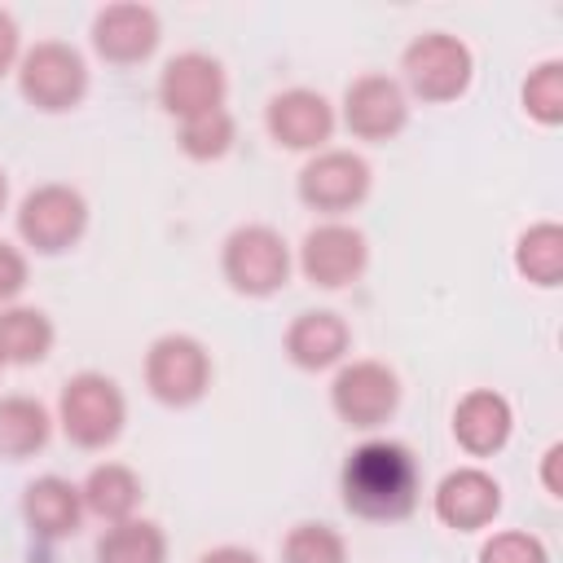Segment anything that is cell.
<instances>
[{
	"mask_svg": "<svg viewBox=\"0 0 563 563\" xmlns=\"http://www.w3.org/2000/svg\"><path fill=\"white\" fill-rule=\"evenodd\" d=\"M0 369H4V361H0Z\"/></svg>",
	"mask_w": 563,
	"mask_h": 563,
	"instance_id": "d6a6232c",
	"label": "cell"
},
{
	"mask_svg": "<svg viewBox=\"0 0 563 563\" xmlns=\"http://www.w3.org/2000/svg\"><path fill=\"white\" fill-rule=\"evenodd\" d=\"M224 97H229V75L220 66V57H211L202 48H185V53L167 57L158 70V106L172 119H194V114L220 110Z\"/></svg>",
	"mask_w": 563,
	"mask_h": 563,
	"instance_id": "8fae6325",
	"label": "cell"
},
{
	"mask_svg": "<svg viewBox=\"0 0 563 563\" xmlns=\"http://www.w3.org/2000/svg\"><path fill=\"white\" fill-rule=\"evenodd\" d=\"M282 347L290 356V365L317 374V369H334L347 361L352 352V330L347 321L334 312V308H312V312H299L286 334H282Z\"/></svg>",
	"mask_w": 563,
	"mask_h": 563,
	"instance_id": "e0dca14e",
	"label": "cell"
},
{
	"mask_svg": "<svg viewBox=\"0 0 563 563\" xmlns=\"http://www.w3.org/2000/svg\"><path fill=\"white\" fill-rule=\"evenodd\" d=\"M97 563H167V532L154 519H119L97 537Z\"/></svg>",
	"mask_w": 563,
	"mask_h": 563,
	"instance_id": "603a6c76",
	"label": "cell"
},
{
	"mask_svg": "<svg viewBox=\"0 0 563 563\" xmlns=\"http://www.w3.org/2000/svg\"><path fill=\"white\" fill-rule=\"evenodd\" d=\"M343 128L356 136V141H391L405 132L409 123V92L400 88V79L383 75V70H369V75H356L347 88H343V110H339Z\"/></svg>",
	"mask_w": 563,
	"mask_h": 563,
	"instance_id": "7c38bea8",
	"label": "cell"
},
{
	"mask_svg": "<svg viewBox=\"0 0 563 563\" xmlns=\"http://www.w3.org/2000/svg\"><path fill=\"white\" fill-rule=\"evenodd\" d=\"M158 40H163V18L154 4H141V0L101 4L92 18V48L110 66H136L154 57Z\"/></svg>",
	"mask_w": 563,
	"mask_h": 563,
	"instance_id": "5bb4252c",
	"label": "cell"
},
{
	"mask_svg": "<svg viewBox=\"0 0 563 563\" xmlns=\"http://www.w3.org/2000/svg\"><path fill=\"white\" fill-rule=\"evenodd\" d=\"M330 409L339 413V422L356 427V431H374L383 427L396 409H400V378L387 361L361 356V361H343L330 378Z\"/></svg>",
	"mask_w": 563,
	"mask_h": 563,
	"instance_id": "9c48e42d",
	"label": "cell"
},
{
	"mask_svg": "<svg viewBox=\"0 0 563 563\" xmlns=\"http://www.w3.org/2000/svg\"><path fill=\"white\" fill-rule=\"evenodd\" d=\"M57 343L53 317L31 303L0 308V361L4 365H40Z\"/></svg>",
	"mask_w": 563,
	"mask_h": 563,
	"instance_id": "44dd1931",
	"label": "cell"
},
{
	"mask_svg": "<svg viewBox=\"0 0 563 563\" xmlns=\"http://www.w3.org/2000/svg\"><path fill=\"white\" fill-rule=\"evenodd\" d=\"M515 273L541 290H554L563 282V224L537 220L515 242Z\"/></svg>",
	"mask_w": 563,
	"mask_h": 563,
	"instance_id": "7402d4cb",
	"label": "cell"
},
{
	"mask_svg": "<svg viewBox=\"0 0 563 563\" xmlns=\"http://www.w3.org/2000/svg\"><path fill=\"white\" fill-rule=\"evenodd\" d=\"M519 101L523 110L541 123V128H559L563 123V62L559 57H545L528 70L523 88H519Z\"/></svg>",
	"mask_w": 563,
	"mask_h": 563,
	"instance_id": "484cf974",
	"label": "cell"
},
{
	"mask_svg": "<svg viewBox=\"0 0 563 563\" xmlns=\"http://www.w3.org/2000/svg\"><path fill=\"white\" fill-rule=\"evenodd\" d=\"M198 563H260V554L246 550V545H216V550H207Z\"/></svg>",
	"mask_w": 563,
	"mask_h": 563,
	"instance_id": "4dcf8cb0",
	"label": "cell"
},
{
	"mask_svg": "<svg viewBox=\"0 0 563 563\" xmlns=\"http://www.w3.org/2000/svg\"><path fill=\"white\" fill-rule=\"evenodd\" d=\"M299 273L321 286V290H343L352 286L365 268H369V242L356 224L347 220H321L303 233L299 255H295Z\"/></svg>",
	"mask_w": 563,
	"mask_h": 563,
	"instance_id": "30bf717a",
	"label": "cell"
},
{
	"mask_svg": "<svg viewBox=\"0 0 563 563\" xmlns=\"http://www.w3.org/2000/svg\"><path fill=\"white\" fill-rule=\"evenodd\" d=\"M515 431V409L501 391L493 387H471L466 396H457L453 405V440L462 453L471 457H493L510 444Z\"/></svg>",
	"mask_w": 563,
	"mask_h": 563,
	"instance_id": "2e32d148",
	"label": "cell"
},
{
	"mask_svg": "<svg viewBox=\"0 0 563 563\" xmlns=\"http://www.w3.org/2000/svg\"><path fill=\"white\" fill-rule=\"evenodd\" d=\"M479 563H550V550H545V541L537 532L501 528V532H488L484 537Z\"/></svg>",
	"mask_w": 563,
	"mask_h": 563,
	"instance_id": "4316f807",
	"label": "cell"
},
{
	"mask_svg": "<svg viewBox=\"0 0 563 563\" xmlns=\"http://www.w3.org/2000/svg\"><path fill=\"white\" fill-rule=\"evenodd\" d=\"M9 207V176H4V167H0V211Z\"/></svg>",
	"mask_w": 563,
	"mask_h": 563,
	"instance_id": "1f68e13d",
	"label": "cell"
},
{
	"mask_svg": "<svg viewBox=\"0 0 563 563\" xmlns=\"http://www.w3.org/2000/svg\"><path fill=\"white\" fill-rule=\"evenodd\" d=\"M431 510L444 528L453 532H479L493 528V519L501 515V484L484 471V466H457L449 471L435 493H431Z\"/></svg>",
	"mask_w": 563,
	"mask_h": 563,
	"instance_id": "9a60e30c",
	"label": "cell"
},
{
	"mask_svg": "<svg viewBox=\"0 0 563 563\" xmlns=\"http://www.w3.org/2000/svg\"><path fill=\"white\" fill-rule=\"evenodd\" d=\"M369 189H374V167L356 150H339V145L308 154V163L295 176L299 202L325 220H343L347 211H356L369 198Z\"/></svg>",
	"mask_w": 563,
	"mask_h": 563,
	"instance_id": "ba28073f",
	"label": "cell"
},
{
	"mask_svg": "<svg viewBox=\"0 0 563 563\" xmlns=\"http://www.w3.org/2000/svg\"><path fill=\"white\" fill-rule=\"evenodd\" d=\"M79 497H84V510L97 515L101 523H119V519H132L141 510V475L128 466V462H97L84 484H79Z\"/></svg>",
	"mask_w": 563,
	"mask_h": 563,
	"instance_id": "d6986e66",
	"label": "cell"
},
{
	"mask_svg": "<svg viewBox=\"0 0 563 563\" xmlns=\"http://www.w3.org/2000/svg\"><path fill=\"white\" fill-rule=\"evenodd\" d=\"M334 123H339V114H334L330 97L317 88H303V84L273 92L264 106V128L282 150L317 154L334 136Z\"/></svg>",
	"mask_w": 563,
	"mask_h": 563,
	"instance_id": "4fadbf2b",
	"label": "cell"
},
{
	"mask_svg": "<svg viewBox=\"0 0 563 563\" xmlns=\"http://www.w3.org/2000/svg\"><path fill=\"white\" fill-rule=\"evenodd\" d=\"M57 427L62 435L84 449V453H101L110 449L119 435H123V422H128V396L123 387L101 374V369H79L62 383L57 391Z\"/></svg>",
	"mask_w": 563,
	"mask_h": 563,
	"instance_id": "7a4b0ae2",
	"label": "cell"
},
{
	"mask_svg": "<svg viewBox=\"0 0 563 563\" xmlns=\"http://www.w3.org/2000/svg\"><path fill=\"white\" fill-rule=\"evenodd\" d=\"M238 141V123L233 114L220 106V110H207V114H194V119H180V132H176V145L185 158L194 163H216L233 150Z\"/></svg>",
	"mask_w": 563,
	"mask_h": 563,
	"instance_id": "cb8c5ba5",
	"label": "cell"
},
{
	"mask_svg": "<svg viewBox=\"0 0 563 563\" xmlns=\"http://www.w3.org/2000/svg\"><path fill=\"white\" fill-rule=\"evenodd\" d=\"M343 506L365 523H396L409 519L422 497V466L409 444L400 440H365L343 457L339 471Z\"/></svg>",
	"mask_w": 563,
	"mask_h": 563,
	"instance_id": "6da1fadb",
	"label": "cell"
},
{
	"mask_svg": "<svg viewBox=\"0 0 563 563\" xmlns=\"http://www.w3.org/2000/svg\"><path fill=\"white\" fill-rule=\"evenodd\" d=\"M282 563H347V541L339 528L303 519L282 537Z\"/></svg>",
	"mask_w": 563,
	"mask_h": 563,
	"instance_id": "d4e9b609",
	"label": "cell"
},
{
	"mask_svg": "<svg viewBox=\"0 0 563 563\" xmlns=\"http://www.w3.org/2000/svg\"><path fill=\"white\" fill-rule=\"evenodd\" d=\"M290 268H295L290 242L273 224H238L220 246V273L246 299L277 295L290 282Z\"/></svg>",
	"mask_w": 563,
	"mask_h": 563,
	"instance_id": "5b68a950",
	"label": "cell"
},
{
	"mask_svg": "<svg viewBox=\"0 0 563 563\" xmlns=\"http://www.w3.org/2000/svg\"><path fill=\"white\" fill-rule=\"evenodd\" d=\"M18 92L44 114H66L88 97V62L66 40H35L18 57Z\"/></svg>",
	"mask_w": 563,
	"mask_h": 563,
	"instance_id": "277c9868",
	"label": "cell"
},
{
	"mask_svg": "<svg viewBox=\"0 0 563 563\" xmlns=\"http://www.w3.org/2000/svg\"><path fill=\"white\" fill-rule=\"evenodd\" d=\"M141 378H145V391L167 405V409H189L207 396L211 387V352L202 339L185 334V330H172V334H158L150 347H145V361H141Z\"/></svg>",
	"mask_w": 563,
	"mask_h": 563,
	"instance_id": "8992f818",
	"label": "cell"
},
{
	"mask_svg": "<svg viewBox=\"0 0 563 563\" xmlns=\"http://www.w3.org/2000/svg\"><path fill=\"white\" fill-rule=\"evenodd\" d=\"M13 220H18V238L35 255H66L88 233V198L75 185L44 180L22 194Z\"/></svg>",
	"mask_w": 563,
	"mask_h": 563,
	"instance_id": "52a82bcc",
	"label": "cell"
},
{
	"mask_svg": "<svg viewBox=\"0 0 563 563\" xmlns=\"http://www.w3.org/2000/svg\"><path fill=\"white\" fill-rule=\"evenodd\" d=\"M18 57H22V31H18V18L9 9H0V75L18 70Z\"/></svg>",
	"mask_w": 563,
	"mask_h": 563,
	"instance_id": "f1b7e54d",
	"label": "cell"
},
{
	"mask_svg": "<svg viewBox=\"0 0 563 563\" xmlns=\"http://www.w3.org/2000/svg\"><path fill=\"white\" fill-rule=\"evenodd\" d=\"M53 413L44 400L26 396V391H13V396H0V457L4 462H26L35 457L48 440H53Z\"/></svg>",
	"mask_w": 563,
	"mask_h": 563,
	"instance_id": "ffe728a7",
	"label": "cell"
},
{
	"mask_svg": "<svg viewBox=\"0 0 563 563\" xmlns=\"http://www.w3.org/2000/svg\"><path fill=\"white\" fill-rule=\"evenodd\" d=\"M84 497H79V484H70L66 475H35L26 488H22V519L35 537L44 541H62V537H75L79 523H84Z\"/></svg>",
	"mask_w": 563,
	"mask_h": 563,
	"instance_id": "ac0fdd59",
	"label": "cell"
},
{
	"mask_svg": "<svg viewBox=\"0 0 563 563\" xmlns=\"http://www.w3.org/2000/svg\"><path fill=\"white\" fill-rule=\"evenodd\" d=\"M559 462H563V444L554 440L545 453H541V484H545V493L559 501L563 497V475H559Z\"/></svg>",
	"mask_w": 563,
	"mask_h": 563,
	"instance_id": "f546056e",
	"label": "cell"
},
{
	"mask_svg": "<svg viewBox=\"0 0 563 563\" xmlns=\"http://www.w3.org/2000/svg\"><path fill=\"white\" fill-rule=\"evenodd\" d=\"M475 79V53L453 31H422L400 53V88L427 106H449L466 97Z\"/></svg>",
	"mask_w": 563,
	"mask_h": 563,
	"instance_id": "3957f363",
	"label": "cell"
},
{
	"mask_svg": "<svg viewBox=\"0 0 563 563\" xmlns=\"http://www.w3.org/2000/svg\"><path fill=\"white\" fill-rule=\"evenodd\" d=\"M26 277H31V268H26L22 246H13V242L0 238V308L13 303L26 290Z\"/></svg>",
	"mask_w": 563,
	"mask_h": 563,
	"instance_id": "83f0119b",
	"label": "cell"
}]
</instances>
